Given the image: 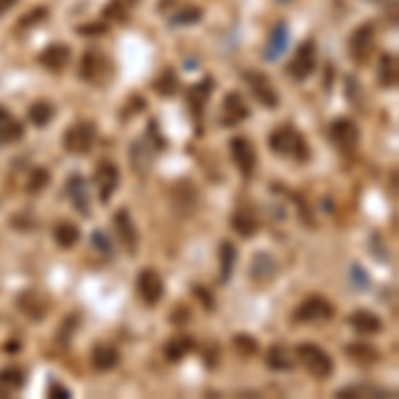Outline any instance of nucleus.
<instances>
[{
    "instance_id": "1",
    "label": "nucleus",
    "mask_w": 399,
    "mask_h": 399,
    "mask_svg": "<svg viewBox=\"0 0 399 399\" xmlns=\"http://www.w3.org/2000/svg\"><path fill=\"white\" fill-rule=\"evenodd\" d=\"M269 147L272 152L279 158H290V160H309V147L306 139L296 131V125H279L277 131H272L269 136Z\"/></svg>"
},
{
    "instance_id": "2",
    "label": "nucleus",
    "mask_w": 399,
    "mask_h": 399,
    "mask_svg": "<svg viewBox=\"0 0 399 399\" xmlns=\"http://www.w3.org/2000/svg\"><path fill=\"white\" fill-rule=\"evenodd\" d=\"M296 354H299V362L314 376V378H330L333 376V359L325 349H319L317 343H299L296 346Z\"/></svg>"
},
{
    "instance_id": "3",
    "label": "nucleus",
    "mask_w": 399,
    "mask_h": 399,
    "mask_svg": "<svg viewBox=\"0 0 399 399\" xmlns=\"http://www.w3.org/2000/svg\"><path fill=\"white\" fill-rule=\"evenodd\" d=\"M96 141V125L91 120H78L75 125H69L64 131V149L72 152V155H85L91 152Z\"/></svg>"
},
{
    "instance_id": "4",
    "label": "nucleus",
    "mask_w": 399,
    "mask_h": 399,
    "mask_svg": "<svg viewBox=\"0 0 399 399\" xmlns=\"http://www.w3.org/2000/svg\"><path fill=\"white\" fill-rule=\"evenodd\" d=\"M229 149H232V160H235L237 171L242 173V179H253L256 165H259L253 141L245 139V136H235V139L229 141Z\"/></svg>"
},
{
    "instance_id": "5",
    "label": "nucleus",
    "mask_w": 399,
    "mask_h": 399,
    "mask_svg": "<svg viewBox=\"0 0 399 399\" xmlns=\"http://www.w3.org/2000/svg\"><path fill=\"white\" fill-rule=\"evenodd\" d=\"M317 67V43L314 40H306L296 48V56L288 64V75L293 80H306Z\"/></svg>"
},
{
    "instance_id": "6",
    "label": "nucleus",
    "mask_w": 399,
    "mask_h": 399,
    "mask_svg": "<svg viewBox=\"0 0 399 399\" xmlns=\"http://www.w3.org/2000/svg\"><path fill=\"white\" fill-rule=\"evenodd\" d=\"M327 133H330V141L343 149V152H354L359 144V128L354 120L349 118H338L330 122V128H327Z\"/></svg>"
},
{
    "instance_id": "7",
    "label": "nucleus",
    "mask_w": 399,
    "mask_h": 399,
    "mask_svg": "<svg viewBox=\"0 0 399 399\" xmlns=\"http://www.w3.org/2000/svg\"><path fill=\"white\" fill-rule=\"evenodd\" d=\"M373 48H376V30H373V24H359L357 30L352 32V38H349L352 59L357 61V64H365V61L370 59Z\"/></svg>"
},
{
    "instance_id": "8",
    "label": "nucleus",
    "mask_w": 399,
    "mask_h": 399,
    "mask_svg": "<svg viewBox=\"0 0 399 399\" xmlns=\"http://www.w3.org/2000/svg\"><path fill=\"white\" fill-rule=\"evenodd\" d=\"M109 75V61L101 51H85L83 54V61H80V78L85 83H94V85H101Z\"/></svg>"
},
{
    "instance_id": "9",
    "label": "nucleus",
    "mask_w": 399,
    "mask_h": 399,
    "mask_svg": "<svg viewBox=\"0 0 399 399\" xmlns=\"http://www.w3.org/2000/svg\"><path fill=\"white\" fill-rule=\"evenodd\" d=\"M94 181H96V186H99V200L101 202H109L112 195L118 192V184H120L118 165H115V162H109V160H101L99 165H96Z\"/></svg>"
},
{
    "instance_id": "10",
    "label": "nucleus",
    "mask_w": 399,
    "mask_h": 399,
    "mask_svg": "<svg viewBox=\"0 0 399 399\" xmlns=\"http://www.w3.org/2000/svg\"><path fill=\"white\" fill-rule=\"evenodd\" d=\"M136 290H139V296L144 303L155 306V303H160V299H162L165 285H162V277H160L155 269H141L139 277H136Z\"/></svg>"
},
{
    "instance_id": "11",
    "label": "nucleus",
    "mask_w": 399,
    "mask_h": 399,
    "mask_svg": "<svg viewBox=\"0 0 399 399\" xmlns=\"http://www.w3.org/2000/svg\"><path fill=\"white\" fill-rule=\"evenodd\" d=\"M128 160H131V168L139 179H147L149 171H152V160H155V152H152V144L147 139H136L131 147H128Z\"/></svg>"
},
{
    "instance_id": "12",
    "label": "nucleus",
    "mask_w": 399,
    "mask_h": 399,
    "mask_svg": "<svg viewBox=\"0 0 399 399\" xmlns=\"http://www.w3.org/2000/svg\"><path fill=\"white\" fill-rule=\"evenodd\" d=\"M330 317H333V303L319 299V296L306 299L296 309V314H293L296 322H322V319H330Z\"/></svg>"
},
{
    "instance_id": "13",
    "label": "nucleus",
    "mask_w": 399,
    "mask_h": 399,
    "mask_svg": "<svg viewBox=\"0 0 399 399\" xmlns=\"http://www.w3.org/2000/svg\"><path fill=\"white\" fill-rule=\"evenodd\" d=\"M248 118H250V109H248L245 99L239 96L237 91H229L224 96V104H221V122L224 125H237V122Z\"/></svg>"
},
{
    "instance_id": "14",
    "label": "nucleus",
    "mask_w": 399,
    "mask_h": 399,
    "mask_svg": "<svg viewBox=\"0 0 399 399\" xmlns=\"http://www.w3.org/2000/svg\"><path fill=\"white\" fill-rule=\"evenodd\" d=\"M248 83H250L253 96H256L266 109H277L279 96H277V91H274V85L269 83V78H266L263 72H248Z\"/></svg>"
},
{
    "instance_id": "15",
    "label": "nucleus",
    "mask_w": 399,
    "mask_h": 399,
    "mask_svg": "<svg viewBox=\"0 0 399 399\" xmlns=\"http://www.w3.org/2000/svg\"><path fill=\"white\" fill-rule=\"evenodd\" d=\"M115 232H118L122 248H125L128 253H136V248H139V235H136V224H133L131 213H128L125 208L115 213Z\"/></svg>"
},
{
    "instance_id": "16",
    "label": "nucleus",
    "mask_w": 399,
    "mask_h": 399,
    "mask_svg": "<svg viewBox=\"0 0 399 399\" xmlns=\"http://www.w3.org/2000/svg\"><path fill=\"white\" fill-rule=\"evenodd\" d=\"M67 195L72 200V205L78 208L80 216H91V200H88V184L83 176H69L67 179Z\"/></svg>"
},
{
    "instance_id": "17",
    "label": "nucleus",
    "mask_w": 399,
    "mask_h": 399,
    "mask_svg": "<svg viewBox=\"0 0 399 399\" xmlns=\"http://www.w3.org/2000/svg\"><path fill=\"white\" fill-rule=\"evenodd\" d=\"M69 56H72L69 45H64V43H54V45H48V48L40 54V64H43L48 72H61V69L69 64Z\"/></svg>"
},
{
    "instance_id": "18",
    "label": "nucleus",
    "mask_w": 399,
    "mask_h": 399,
    "mask_svg": "<svg viewBox=\"0 0 399 399\" xmlns=\"http://www.w3.org/2000/svg\"><path fill=\"white\" fill-rule=\"evenodd\" d=\"M279 263L272 253H256L253 256V263H250V277L256 282H269V279L277 277Z\"/></svg>"
},
{
    "instance_id": "19",
    "label": "nucleus",
    "mask_w": 399,
    "mask_h": 399,
    "mask_svg": "<svg viewBox=\"0 0 399 399\" xmlns=\"http://www.w3.org/2000/svg\"><path fill=\"white\" fill-rule=\"evenodd\" d=\"M288 24L285 21H279L274 24V30H272V35H269V43H266V51H263V59L266 61H277L282 54H285V48H288Z\"/></svg>"
},
{
    "instance_id": "20",
    "label": "nucleus",
    "mask_w": 399,
    "mask_h": 399,
    "mask_svg": "<svg viewBox=\"0 0 399 399\" xmlns=\"http://www.w3.org/2000/svg\"><path fill=\"white\" fill-rule=\"evenodd\" d=\"M27 383V373L21 367H6L0 370V397H14L19 394Z\"/></svg>"
},
{
    "instance_id": "21",
    "label": "nucleus",
    "mask_w": 399,
    "mask_h": 399,
    "mask_svg": "<svg viewBox=\"0 0 399 399\" xmlns=\"http://www.w3.org/2000/svg\"><path fill=\"white\" fill-rule=\"evenodd\" d=\"M349 325L362 333V336H373V333H380L383 330V322H380L378 314H373V312H367V309H357L352 317H349Z\"/></svg>"
},
{
    "instance_id": "22",
    "label": "nucleus",
    "mask_w": 399,
    "mask_h": 399,
    "mask_svg": "<svg viewBox=\"0 0 399 399\" xmlns=\"http://www.w3.org/2000/svg\"><path fill=\"white\" fill-rule=\"evenodd\" d=\"M17 303H19L21 312L32 319H43L45 317V312H48V301L43 299L38 290H24Z\"/></svg>"
},
{
    "instance_id": "23",
    "label": "nucleus",
    "mask_w": 399,
    "mask_h": 399,
    "mask_svg": "<svg viewBox=\"0 0 399 399\" xmlns=\"http://www.w3.org/2000/svg\"><path fill=\"white\" fill-rule=\"evenodd\" d=\"M173 208L179 211V213H192L195 208H197V192L192 189V184L189 181H179L176 186H173Z\"/></svg>"
},
{
    "instance_id": "24",
    "label": "nucleus",
    "mask_w": 399,
    "mask_h": 399,
    "mask_svg": "<svg viewBox=\"0 0 399 399\" xmlns=\"http://www.w3.org/2000/svg\"><path fill=\"white\" fill-rule=\"evenodd\" d=\"M24 136V125L6 107H0V144H14Z\"/></svg>"
},
{
    "instance_id": "25",
    "label": "nucleus",
    "mask_w": 399,
    "mask_h": 399,
    "mask_svg": "<svg viewBox=\"0 0 399 399\" xmlns=\"http://www.w3.org/2000/svg\"><path fill=\"white\" fill-rule=\"evenodd\" d=\"M120 362V354L118 349L112 346V343H99V346H94V352H91V365L96 367V370H112V367H118Z\"/></svg>"
},
{
    "instance_id": "26",
    "label": "nucleus",
    "mask_w": 399,
    "mask_h": 399,
    "mask_svg": "<svg viewBox=\"0 0 399 399\" xmlns=\"http://www.w3.org/2000/svg\"><path fill=\"white\" fill-rule=\"evenodd\" d=\"M232 226H235V232L239 237H253L259 232V219H256V213L250 208H239L237 213L232 216Z\"/></svg>"
},
{
    "instance_id": "27",
    "label": "nucleus",
    "mask_w": 399,
    "mask_h": 399,
    "mask_svg": "<svg viewBox=\"0 0 399 399\" xmlns=\"http://www.w3.org/2000/svg\"><path fill=\"white\" fill-rule=\"evenodd\" d=\"M211 91H213V80L211 78H205L202 83L189 88V107H192V112L197 118H202V112H205V104H208V94Z\"/></svg>"
},
{
    "instance_id": "28",
    "label": "nucleus",
    "mask_w": 399,
    "mask_h": 399,
    "mask_svg": "<svg viewBox=\"0 0 399 399\" xmlns=\"http://www.w3.org/2000/svg\"><path fill=\"white\" fill-rule=\"evenodd\" d=\"M338 397H376V399H383V397H391L389 389L383 386H373V383H357V386H343L338 389Z\"/></svg>"
},
{
    "instance_id": "29",
    "label": "nucleus",
    "mask_w": 399,
    "mask_h": 399,
    "mask_svg": "<svg viewBox=\"0 0 399 399\" xmlns=\"http://www.w3.org/2000/svg\"><path fill=\"white\" fill-rule=\"evenodd\" d=\"M54 239H56L59 248H75L80 239V229L75 224H69V221H59L54 226Z\"/></svg>"
},
{
    "instance_id": "30",
    "label": "nucleus",
    "mask_w": 399,
    "mask_h": 399,
    "mask_svg": "<svg viewBox=\"0 0 399 399\" xmlns=\"http://www.w3.org/2000/svg\"><path fill=\"white\" fill-rule=\"evenodd\" d=\"M219 259H221V274H219V279H221V282H229V277H232V269H235V263H237V248H235L229 239H226V242H221Z\"/></svg>"
},
{
    "instance_id": "31",
    "label": "nucleus",
    "mask_w": 399,
    "mask_h": 399,
    "mask_svg": "<svg viewBox=\"0 0 399 399\" xmlns=\"http://www.w3.org/2000/svg\"><path fill=\"white\" fill-rule=\"evenodd\" d=\"M192 349H195V341L189 338V336H176V338H171L165 343V357L171 359V362H179V359L186 357Z\"/></svg>"
},
{
    "instance_id": "32",
    "label": "nucleus",
    "mask_w": 399,
    "mask_h": 399,
    "mask_svg": "<svg viewBox=\"0 0 399 399\" xmlns=\"http://www.w3.org/2000/svg\"><path fill=\"white\" fill-rule=\"evenodd\" d=\"M266 365H269L272 370H290V367H293V357L288 354V349H285L282 343H274V346H269V352H266Z\"/></svg>"
},
{
    "instance_id": "33",
    "label": "nucleus",
    "mask_w": 399,
    "mask_h": 399,
    "mask_svg": "<svg viewBox=\"0 0 399 399\" xmlns=\"http://www.w3.org/2000/svg\"><path fill=\"white\" fill-rule=\"evenodd\" d=\"M27 118H30V122H32L35 128H45V125L54 120V107H51L48 101H35V104H30Z\"/></svg>"
},
{
    "instance_id": "34",
    "label": "nucleus",
    "mask_w": 399,
    "mask_h": 399,
    "mask_svg": "<svg viewBox=\"0 0 399 399\" xmlns=\"http://www.w3.org/2000/svg\"><path fill=\"white\" fill-rule=\"evenodd\" d=\"M378 83L383 88H394V85H397V56H394V54H386V56L380 59Z\"/></svg>"
},
{
    "instance_id": "35",
    "label": "nucleus",
    "mask_w": 399,
    "mask_h": 399,
    "mask_svg": "<svg viewBox=\"0 0 399 399\" xmlns=\"http://www.w3.org/2000/svg\"><path fill=\"white\" fill-rule=\"evenodd\" d=\"M346 354L359 362V365H373V362H378V349H373V346H367V343H349L346 346Z\"/></svg>"
},
{
    "instance_id": "36",
    "label": "nucleus",
    "mask_w": 399,
    "mask_h": 399,
    "mask_svg": "<svg viewBox=\"0 0 399 399\" xmlns=\"http://www.w3.org/2000/svg\"><path fill=\"white\" fill-rule=\"evenodd\" d=\"M179 88V80H176V72L173 69H165L158 80H155V91L162 94V96H173Z\"/></svg>"
},
{
    "instance_id": "37",
    "label": "nucleus",
    "mask_w": 399,
    "mask_h": 399,
    "mask_svg": "<svg viewBox=\"0 0 399 399\" xmlns=\"http://www.w3.org/2000/svg\"><path fill=\"white\" fill-rule=\"evenodd\" d=\"M48 181H51V173H48L45 168L32 171V176H30V181H27V192H30V195H38V192L45 189V184H48Z\"/></svg>"
},
{
    "instance_id": "38",
    "label": "nucleus",
    "mask_w": 399,
    "mask_h": 399,
    "mask_svg": "<svg viewBox=\"0 0 399 399\" xmlns=\"http://www.w3.org/2000/svg\"><path fill=\"white\" fill-rule=\"evenodd\" d=\"M200 19H202V11L200 8H184L176 17H171V24L173 27H181V24H197Z\"/></svg>"
},
{
    "instance_id": "39",
    "label": "nucleus",
    "mask_w": 399,
    "mask_h": 399,
    "mask_svg": "<svg viewBox=\"0 0 399 399\" xmlns=\"http://www.w3.org/2000/svg\"><path fill=\"white\" fill-rule=\"evenodd\" d=\"M235 346H237L239 354H245V357L259 354V343L250 338V336H237V338H235Z\"/></svg>"
},
{
    "instance_id": "40",
    "label": "nucleus",
    "mask_w": 399,
    "mask_h": 399,
    "mask_svg": "<svg viewBox=\"0 0 399 399\" xmlns=\"http://www.w3.org/2000/svg\"><path fill=\"white\" fill-rule=\"evenodd\" d=\"M349 274H352V282H354V288H357V290H367V288H370V277L362 272V266H357V263H354Z\"/></svg>"
},
{
    "instance_id": "41",
    "label": "nucleus",
    "mask_w": 399,
    "mask_h": 399,
    "mask_svg": "<svg viewBox=\"0 0 399 399\" xmlns=\"http://www.w3.org/2000/svg\"><path fill=\"white\" fill-rule=\"evenodd\" d=\"M91 242L96 245V250L104 253V256H109V253H112V245H109V239L104 237V232H94V235H91Z\"/></svg>"
},
{
    "instance_id": "42",
    "label": "nucleus",
    "mask_w": 399,
    "mask_h": 399,
    "mask_svg": "<svg viewBox=\"0 0 399 399\" xmlns=\"http://www.w3.org/2000/svg\"><path fill=\"white\" fill-rule=\"evenodd\" d=\"M48 397H54V399H69V397H72V391H69L67 386H61V383H51V386H48Z\"/></svg>"
},
{
    "instance_id": "43",
    "label": "nucleus",
    "mask_w": 399,
    "mask_h": 399,
    "mask_svg": "<svg viewBox=\"0 0 399 399\" xmlns=\"http://www.w3.org/2000/svg\"><path fill=\"white\" fill-rule=\"evenodd\" d=\"M78 32L80 35H104L107 32V24H80Z\"/></svg>"
},
{
    "instance_id": "44",
    "label": "nucleus",
    "mask_w": 399,
    "mask_h": 399,
    "mask_svg": "<svg viewBox=\"0 0 399 399\" xmlns=\"http://www.w3.org/2000/svg\"><path fill=\"white\" fill-rule=\"evenodd\" d=\"M45 14H48V11H45V8H35V11H32V17H24V19L19 21V27H32V24H35V21L45 19Z\"/></svg>"
},
{
    "instance_id": "45",
    "label": "nucleus",
    "mask_w": 399,
    "mask_h": 399,
    "mask_svg": "<svg viewBox=\"0 0 399 399\" xmlns=\"http://www.w3.org/2000/svg\"><path fill=\"white\" fill-rule=\"evenodd\" d=\"M216 354H221L219 346H216V343H211V346L205 349V365H208V367H213V365H216Z\"/></svg>"
},
{
    "instance_id": "46",
    "label": "nucleus",
    "mask_w": 399,
    "mask_h": 399,
    "mask_svg": "<svg viewBox=\"0 0 399 399\" xmlns=\"http://www.w3.org/2000/svg\"><path fill=\"white\" fill-rule=\"evenodd\" d=\"M195 296H197V299L202 301L208 309H213V299L208 296V290H205V288H195Z\"/></svg>"
},
{
    "instance_id": "47",
    "label": "nucleus",
    "mask_w": 399,
    "mask_h": 399,
    "mask_svg": "<svg viewBox=\"0 0 399 399\" xmlns=\"http://www.w3.org/2000/svg\"><path fill=\"white\" fill-rule=\"evenodd\" d=\"M19 0H0V14H6V11H11L14 6H17Z\"/></svg>"
},
{
    "instance_id": "48",
    "label": "nucleus",
    "mask_w": 399,
    "mask_h": 399,
    "mask_svg": "<svg viewBox=\"0 0 399 399\" xmlns=\"http://www.w3.org/2000/svg\"><path fill=\"white\" fill-rule=\"evenodd\" d=\"M171 319H173V322H186V319H189V314H186V309L181 306V309H179V314H173V317H171Z\"/></svg>"
},
{
    "instance_id": "49",
    "label": "nucleus",
    "mask_w": 399,
    "mask_h": 399,
    "mask_svg": "<svg viewBox=\"0 0 399 399\" xmlns=\"http://www.w3.org/2000/svg\"><path fill=\"white\" fill-rule=\"evenodd\" d=\"M376 3H380V0H376Z\"/></svg>"
}]
</instances>
